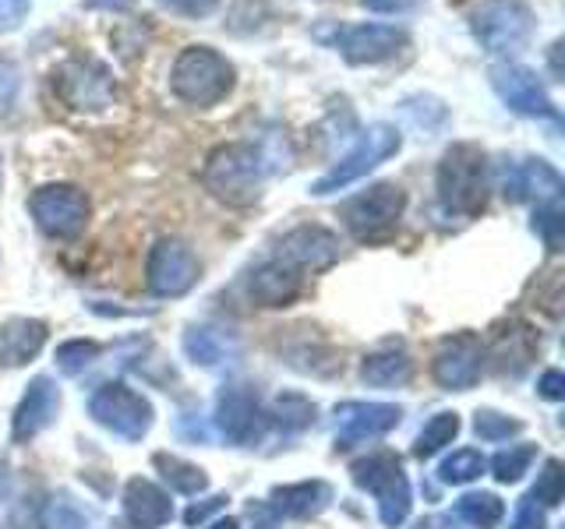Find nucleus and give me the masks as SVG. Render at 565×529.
Returning a JSON list of instances; mask_svg holds the SVG:
<instances>
[{
  "mask_svg": "<svg viewBox=\"0 0 565 529\" xmlns=\"http://www.w3.org/2000/svg\"><path fill=\"white\" fill-rule=\"evenodd\" d=\"M223 508H226V494H212V498L194 501V505L184 511V522H188V526H202L209 516H216V511H223Z\"/></svg>",
  "mask_w": 565,
  "mask_h": 529,
  "instance_id": "ea45409f",
  "label": "nucleus"
},
{
  "mask_svg": "<svg viewBox=\"0 0 565 529\" xmlns=\"http://www.w3.org/2000/svg\"><path fill=\"white\" fill-rule=\"evenodd\" d=\"M364 8H371V11H399L403 0H364Z\"/></svg>",
  "mask_w": 565,
  "mask_h": 529,
  "instance_id": "37998d69",
  "label": "nucleus"
},
{
  "mask_svg": "<svg viewBox=\"0 0 565 529\" xmlns=\"http://www.w3.org/2000/svg\"><path fill=\"white\" fill-rule=\"evenodd\" d=\"M29 212L46 237L75 240L88 223V198L75 184H46L29 198Z\"/></svg>",
  "mask_w": 565,
  "mask_h": 529,
  "instance_id": "9d476101",
  "label": "nucleus"
},
{
  "mask_svg": "<svg viewBox=\"0 0 565 529\" xmlns=\"http://www.w3.org/2000/svg\"><path fill=\"white\" fill-rule=\"evenodd\" d=\"M530 339V328L523 325H512V332H502L499 339H494V367L502 370V375H520V370L534 360V349H520V343Z\"/></svg>",
  "mask_w": 565,
  "mask_h": 529,
  "instance_id": "c85d7f7f",
  "label": "nucleus"
},
{
  "mask_svg": "<svg viewBox=\"0 0 565 529\" xmlns=\"http://www.w3.org/2000/svg\"><path fill=\"white\" fill-rule=\"evenodd\" d=\"M315 402L305 399L300 392H282L276 402H273V417L279 428H287V431H305L315 423Z\"/></svg>",
  "mask_w": 565,
  "mask_h": 529,
  "instance_id": "7c9ffc66",
  "label": "nucleus"
},
{
  "mask_svg": "<svg viewBox=\"0 0 565 529\" xmlns=\"http://www.w3.org/2000/svg\"><path fill=\"white\" fill-rule=\"evenodd\" d=\"M173 519L170 494L163 487H156L152 481H128L124 487V526L128 529H159Z\"/></svg>",
  "mask_w": 565,
  "mask_h": 529,
  "instance_id": "aec40b11",
  "label": "nucleus"
},
{
  "mask_svg": "<svg viewBox=\"0 0 565 529\" xmlns=\"http://www.w3.org/2000/svg\"><path fill=\"white\" fill-rule=\"evenodd\" d=\"M152 466L159 469V476H163V481L170 484V490H177V494H202V490L209 487L205 469H202V466H194V463H188V458H181V455L159 452V455L152 458Z\"/></svg>",
  "mask_w": 565,
  "mask_h": 529,
  "instance_id": "bb28decb",
  "label": "nucleus"
},
{
  "mask_svg": "<svg viewBox=\"0 0 565 529\" xmlns=\"http://www.w3.org/2000/svg\"><path fill=\"white\" fill-rule=\"evenodd\" d=\"M541 396L544 399H552V402H558V399H565V375H562V370H544V375H541Z\"/></svg>",
  "mask_w": 565,
  "mask_h": 529,
  "instance_id": "79ce46f5",
  "label": "nucleus"
},
{
  "mask_svg": "<svg viewBox=\"0 0 565 529\" xmlns=\"http://www.w3.org/2000/svg\"><path fill=\"white\" fill-rule=\"evenodd\" d=\"M473 431H477V438H481V441H509L512 434L523 431V423L505 417V413H494V410H477Z\"/></svg>",
  "mask_w": 565,
  "mask_h": 529,
  "instance_id": "c9c22d12",
  "label": "nucleus"
},
{
  "mask_svg": "<svg viewBox=\"0 0 565 529\" xmlns=\"http://www.w3.org/2000/svg\"><path fill=\"white\" fill-rule=\"evenodd\" d=\"M562 229H565V219H562V202L552 198V202H541L537 212H534V234L544 240L547 251H562Z\"/></svg>",
  "mask_w": 565,
  "mask_h": 529,
  "instance_id": "72a5a7b5",
  "label": "nucleus"
},
{
  "mask_svg": "<svg viewBox=\"0 0 565 529\" xmlns=\"http://www.w3.org/2000/svg\"><path fill=\"white\" fill-rule=\"evenodd\" d=\"M491 88L509 110L523 117H541V120H558V110L541 78L523 64H494L491 67Z\"/></svg>",
  "mask_w": 565,
  "mask_h": 529,
  "instance_id": "f8f14e48",
  "label": "nucleus"
},
{
  "mask_svg": "<svg viewBox=\"0 0 565 529\" xmlns=\"http://www.w3.org/2000/svg\"><path fill=\"white\" fill-rule=\"evenodd\" d=\"M446 522H449V519H441V516H435V519H424V522H420L417 529H441V526H446Z\"/></svg>",
  "mask_w": 565,
  "mask_h": 529,
  "instance_id": "c03bdc74",
  "label": "nucleus"
},
{
  "mask_svg": "<svg viewBox=\"0 0 565 529\" xmlns=\"http://www.w3.org/2000/svg\"><path fill=\"white\" fill-rule=\"evenodd\" d=\"M406 194L396 184H375L343 205V223L358 240H385L403 219Z\"/></svg>",
  "mask_w": 565,
  "mask_h": 529,
  "instance_id": "6e6552de",
  "label": "nucleus"
},
{
  "mask_svg": "<svg viewBox=\"0 0 565 529\" xmlns=\"http://www.w3.org/2000/svg\"><path fill=\"white\" fill-rule=\"evenodd\" d=\"M456 516L473 529H494L505 516V505H502L499 494L473 490V494H463V498L456 501Z\"/></svg>",
  "mask_w": 565,
  "mask_h": 529,
  "instance_id": "cd10ccee",
  "label": "nucleus"
},
{
  "mask_svg": "<svg viewBox=\"0 0 565 529\" xmlns=\"http://www.w3.org/2000/svg\"><path fill=\"white\" fill-rule=\"evenodd\" d=\"M29 0H0V32H14L25 22Z\"/></svg>",
  "mask_w": 565,
  "mask_h": 529,
  "instance_id": "a19ab883",
  "label": "nucleus"
},
{
  "mask_svg": "<svg viewBox=\"0 0 565 529\" xmlns=\"http://www.w3.org/2000/svg\"><path fill=\"white\" fill-rule=\"evenodd\" d=\"M216 428L234 445H252L262 434V406L258 396L244 385H230L216 399Z\"/></svg>",
  "mask_w": 565,
  "mask_h": 529,
  "instance_id": "f3484780",
  "label": "nucleus"
},
{
  "mask_svg": "<svg viewBox=\"0 0 565 529\" xmlns=\"http://www.w3.org/2000/svg\"><path fill=\"white\" fill-rule=\"evenodd\" d=\"M537 458V449L534 445H512L505 452H499L491 458V469H494V481L499 484H516L523 481V473H530Z\"/></svg>",
  "mask_w": 565,
  "mask_h": 529,
  "instance_id": "2f4dec72",
  "label": "nucleus"
},
{
  "mask_svg": "<svg viewBox=\"0 0 565 529\" xmlns=\"http://www.w3.org/2000/svg\"><path fill=\"white\" fill-rule=\"evenodd\" d=\"M0 181H4V170H0Z\"/></svg>",
  "mask_w": 565,
  "mask_h": 529,
  "instance_id": "49530a36",
  "label": "nucleus"
},
{
  "mask_svg": "<svg viewBox=\"0 0 565 529\" xmlns=\"http://www.w3.org/2000/svg\"><path fill=\"white\" fill-rule=\"evenodd\" d=\"M534 501L537 505H547V508H558L562 498H565V473H562V463L558 458H547L541 476H537V484H534Z\"/></svg>",
  "mask_w": 565,
  "mask_h": 529,
  "instance_id": "f704fd0d",
  "label": "nucleus"
},
{
  "mask_svg": "<svg viewBox=\"0 0 565 529\" xmlns=\"http://www.w3.org/2000/svg\"><path fill=\"white\" fill-rule=\"evenodd\" d=\"M329 501H332V490L322 481H300V484H287L273 490V508L287 519L318 516Z\"/></svg>",
  "mask_w": 565,
  "mask_h": 529,
  "instance_id": "b1692460",
  "label": "nucleus"
},
{
  "mask_svg": "<svg viewBox=\"0 0 565 529\" xmlns=\"http://www.w3.org/2000/svg\"><path fill=\"white\" fill-rule=\"evenodd\" d=\"M547 519H544V505L534 501V494H526L516 505V516H512V526L509 529H544Z\"/></svg>",
  "mask_w": 565,
  "mask_h": 529,
  "instance_id": "4c0bfd02",
  "label": "nucleus"
},
{
  "mask_svg": "<svg viewBox=\"0 0 565 529\" xmlns=\"http://www.w3.org/2000/svg\"><path fill=\"white\" fill-rule=\"evenodd\" d=\"M326 40L332 50L343 53L347 64H382L393 61L396 53L411 46V35L399 25H379V22H364V25H335L332 35H318Z\"/></svg>",
  "mask_w": 565,
  "mask_h": 529,
  "instance_id": "1a4fd4ad",
  "label": "nucleus"
},
{
  "mask_svg": "<svg viewBox=\"0 0 565 529\" xmlns=\"http://www.w3.org/2000/svg\"><path fill=\"white\" fill-rule=\"evenodd\" d=\"M456 434H459V417L456 413H435L428 423H424V431L417 434L414 452L420 458H431V455H438L446 445H452Z\"/></svg>",
  "mask_w": 565,
  "mask_h": 529,
  "instance_id": "c756f323",
  "label": "nucleus"
},
{
  "mask_svg": "<svg viewBox=\"0 0 565 529\" xmlns=\"http://www.w3.org/2000/svg\"><path fill=\"white\" fill-rule=\"evenodd\" d=\"M265 181V159L247 141H230L209 155L202 170V184L216 202L230 208H247L258 202Z\"/></svg>",
  "mask_w": 565,
  "mask_h": 529,
  "instance_id": "f03ea898",
  "label": "nucleus"
},
{
  "mask_svg": "<svg viewBox=\"0 0 565 529\" xmlns=\"http://www.w3.org/2000/svg\"><path fill=\"white\" fill-rule=\"evenodd\" d=\"M247 293H252L258 307H287L300 293V276L290 269V264H282L279 258L265 261L247 276Z\"/></svg>",
  "mask_w": 565,
  "mask_h": 529,
  "instance_id": "4be33fe9",
  "label": "nucleus"
},
{
  "mask_svg": "<svg viewBox=\"0 0 565 529\" xmlns=\"http://www.w3.org/2000/svg\"><path fill=\"white\" fill-rule=\"evenodd\" d=\"M61 413V388L50 378H32L29 392L22 396L11 420V438L14 441H32L35 434H43Z\"/></svg>",
  "mask_w": 565,
  "mask_h": 529,
  "instance_id": "a211bd4d",
  "label": "nucleus"
},
{
  "mask_svg": "<svg viewBox=\"0 0 565 529\" xmlns=\"http://www.w3.org/2000/svg\"><path fill=\"white\" fill-rule=\"evenodd\" d=\"M53 88L71 110H106L117 96L114 75L93 57H75L53 71Z\"/></svg>",
  "mask_w": 565,
  "mask_h": 529,
  "instance_id": "9b49d317",
  "label": "nucleus"
},
{
  "mask_svg": "<svg viewBox=\"0 0 565 529\" xmlns=\"http://www.w3.org/2000/svg\"><path fill=\"white\" fill-rule=\"evenodd\" d=\"M234 78H237L234 64H230L220 50L188 46V50H181V57L173 61L170 88H173L177 99H184L188 106L205 110V106H216L220 99L230 96Z\"/></svg>",
  "mask_w": 565,
  "mask_h": 529,
  "instance_id": "7ed1b4c3",
  "label": "nucleus"
},
{
  "mask_svg": "<svg viewBox=\"0 0 565 529\" xmlns=\"http://www.w3.org/2000/svg\"><path fill=\"white\" fill-rule=\"evenodd\" d=\"M88 413H93V420L99 423V428H106L110 434L124 438V441H141L149 431H152V402L135 392V388L128 385H103L99 392L93 396V402H88Z\"/></svg>",
  "mask_w": 565,
  "mask_h": 529,
  "instance_id": "0eeeda50",
  "label": "nucleus"
},
{
  "mask_svg": "<svg viewBox=\"0 0 565 529\" xmlns=\"http://www.w3.org/2000/svg\"><path fill=\"white\" fill-rule=\"evenodd\" d=\"M481 473H484V455L473 452V449H459V452H452L446 463L438 466V476L446 484H470Z\"/></svg>",
  "mask_w": 565,
  "mask_h": 529,
  "instance_id": "473e14b6",
  "label": "nucleus"
},
{
  "mask_svg": "<svg viewBox=\"0 0 565 529\" xmlns=\"http://www.w3.org/2000/svg\"><path fill=\"white\" fill-rule=\"evenodd\" d=\"M276 258L294 272H322L340 258V237L326 226H297L279 240Z\"/></svg>",
  "mask_w": 565,
  "mask_h": 529,
  "instance_id": "dca6fc26",
  "label": "nucleus"
},
{
  "mask_svg": "<svg viewBox=\"0 0 565 529\" xmlns=\"http://www.w3.org/2000/svg\"><path fill=\"white\" fill-rule=\"evenodd\" d=\"M43 529H103L99 511L78 501L71 490H57L43 508Z\"/></svg>",
  "mask_w": 565,
  "mask_h": 529,
  "instance_id": "a878e982",
  "label": "nucleus"
},
{
  "mask_svg": "<svg viewBox=\"0 0 565 529\" xmlns=\"http://www.w3.org/2000/svg\"><path fill=\"white\" fill-rule=\"evenodd\" d=\"M99 357V346L88 339H71L57 349V367L64 375H82L85 367H93V360Z\"/></svg>",
  "mask_w": 565,
  "mask_h": 529,
  "instance_id": "e433bc0d",
  "label": "nucleus"
},
{
  "mask_svg": "<svg viewBox=\"0 0 565 529\" xmlns=\"http://www.w3.org/2000/svg\"><path fill=\"white\" fill-rule=\"evenodd\" d=\"M350 476H353V484L379 501V519L388 529L406 522V516H411V508H414V494L396 455H388V452L367 455L361 463L350 466Z\"/></svg>",
  "mask_w": 565,
  "mask_h": 529,
  "instance_id": "20e7f679",
  "label": "nucleus"
},
{
  "mask_svg": "<svg viewBox=\"0 0 565 529\" xmlns=\"http://www.w3.org/2000/svg\"><path fill=\"white\" fill-rule=\"evenodd\" d=\"M484 370V343L477 335L463 332L452 335L438 346L435 353V381L449 392H467V388L477 385Z\"/></svg>",
  "mask_w": 565,
  "mask_h": 529,
  "instance_id": "2eb2a0df",
  "label": "nucleus"
},
{
  "mask_svg": "<svg viewBox=\"0 0 565 529\" xmlns=\"http://www.w3.org/2000/svg\"><path fill=\"white\" fill-rule=\"evenodd\" d=\"M473 35L494 57H512L534 40V11L523 0H491L473 14Z\"/></svg>",
  "mask_w": 565,
  "mask_h": 529,
  "instance_id": "423d86ee",
  "label": "nucleus"
},
{
  "mask_svg": "<svg viewBox=\"0 0 565 529\" xmlns=\"http://www.w3.org/2000/svg\"><path fill=\"white\" fill-rule=\"evenodd\" d=\"M159 4L173 14H181V18H205V14L216 11L220 0H159Z\"/></svg>",
  "mask_w": 565,
  "mask_h": 529,
  "instance_id": "58836bf2",
  "label": "nucleus"
},
{
  "mask_svg": "<svg viewBox=\"0 0 565 529\" xmlns=\"http://www.w3.org/2000/svg\"><path fill=\"white\" fill-rule=\"evenodd\" d=\"M209 529H241V526H237V519H220V522H212Z\"/></svg>",
  "mask_w": 565,
  "mask_h": 529,
  "instance_id": "a18cd8bd",
  "label": "nucleus"
},
{
  "mask_svg": "<svg viewBox=\"0 0 565 529\" xmlns=\"http://www.w3.org/2000/svg\"><path fill=\"white\" fill-rule=\"evenodd\" d=\"M403 410L393 402H340L335 406V445L353 449L396 431Z\"/></svg>",
  "mask_w": 565,
  "mask_h": 529,
  "instance_id": "4468645a",
  "label": "nucleus"
},
{
  "mask_svg": "<svg viewBox=\"0 0 565 529\" xmlns=\"http://www.w3.org/2000/svg\"><path fill=\"white\" fill-rule=\"evenodd\" d=\"M502 191L512 202H526V198L552 202L562 194V176L544 159H523V163H512L502 170Z\"/></svg>",
  "mask_w": 565,
  "mask_h": 529,
  "instance_id": "6ab92c4d",
  "label": "nucleus"
},
{
  "mask_svg": "<svg viewBox=\"0 0 565 529\" xmlns=\"http://www.w3.org/2000/svg\"><path fill=\"white\" fill-rule=\"evenodd\" d=\"M399 149H403L399 128H393V123H371V128L361 131L358 145H353L326 176H318V181L311 184V194L326 198V194H332V191L350 187L353 181H361V176H367L375 166H382L385 159H393Z\"/></svg>",
  "mask_w": 565,
  "mask_h": 529,
  "instance_id": "39448f33",
  "label": "nucleus"
},
{
  "mask_svg": "<svg viewBox=\"0 0 565 529\" xmlns=\"http://www.w3.org/2000/svg\"><path fill=\"white\" fill-rule=\"evenodd\" d=\"M488 155L473 141H456L438 163V202L452 216H481L488 205Z\"/></svg>",
  "mask_w": 565,
  "mask_h": 529,
  "instance_id": "f257e3e1",
  "label": "nucleus"
},
{
  "mask_svg": "<svg viewBox=\"0 0 565 529\" xmlns=\"http://www.w3.org/2000/svg\"><path fill=\"white\" fill-rule=\"evenodd\" d=\"M184 353L191 364H199L205 370H216L223 364H234L241 357V343L234 332L212 328V325H194L184 332Z\"/></svg>",
  "mask_w": 565,
  "mask_h": 529,
  "instance_id": "412c9836",
  "label": "nucleus"
},
{
  "mask_svg": "<svg viewBox=\"0 0 565 529\" xmlns=\"http://www.w3.org/2000/svg\"><path fill=\"white\" fill-rule=\"evenodd\" d=\"M46 346V325L40 317H11L0 328V367H25Z\"/></svg>",
  "mask_w": 565,
  "mask_h": 529,
  "instance_id": "5701e85b",
  "label": "nucleus"
},
{
  "mask_svg": "<svg viewBox=\"0 0 565 529\" xmlns=\"http://www.w3.org/2000/svg\"><path fill=\"white\" fill-rule=\"evenodd\" d=\"M199 258L184 244L163 237L149 255V269H146V282L156 296H184L194 282H199Z\"/></svg>",
  "mask_w": 565,
  "mask_h": 529,
  "instance_id": "ddd939ff",
  "label": "nucleus"
},
{
  "mask_svg": "<svg viewBox=\"0 0 565 529\" xmlns=\"http://www.w3.org/2000/svg\"><path fill=\"white\" fill-rule=\"evenodd\" d=\"M414 375V360L403 346H382L375 353H367L361 364V378L375 388H396L406 385Z\"/></svg>",
  "mask_w": 565,
  "mask_h": 529,
  "instance_id": "393cba45",
  "label": "nucleus"
}]
</instances>
